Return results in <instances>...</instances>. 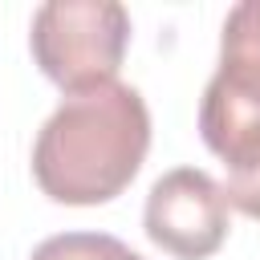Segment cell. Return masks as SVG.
<instances>
[{
	"mask_svg": "<svg viewBox=\"0 0 260 260\" xmlns=\"http://www.w3.org/2000/svg\"><path fill=\"white\" fill-rule=\"evenodd\" d=\"M28 49L65 93L110 85L130 49V12L118 0H49L32 12Z\"/></svg>",
	"mask_w": 260,
	"mask_h": 260,
	"instance_id": "cell-2",
	"label": "cell"
},
{
	"mask_svg": "<svg viewBox=\"0 0 260 260\" xmlns=\"http://www.w3.org/2000/svg\"><path fill=\"white\" fill-rule=\"evenodd\" d=\"M28 260H142V256L106 232H61L41 240Z\"/></svg>",
	"mask_w": 260,
	"mask_h": 260,
	"instance_id": "cell-5",
	"label": "cell"
},
{
	"mask_svg": "<svg viewBox=\"0 0 260 260\" xmlns=\"http://www.w3.org/2000/svg\"><path fill=\"white\" fill-rule=\"evenodd\" d=\"M219 57L248 61L260 69V0H244L228 12L223 37H219Z\"/></svg>",
	"mask_w": 260,
	"mask_h": 260,
	"instance_id": "cell-6",
	"label": "cell"
},
{
	"mask_svg": "<svg viewBox=\"0 0 260 260\" xmlns=\"http://www.w3.org/2000/svg\"><path fill=\"white\" fill-rule=\"evenodd\" d=\"M150 150V110L134 85L110 81L65 93L32 142L37 187L65 207L118 199Z\"/></svg>",
	"mask_w": 260,
	"mask_h": 260,
	"instance_id": "cell-1",
	"label": "cell"
},
{
	"mask_svg": "<svg viewBox=\"0 0 260 260\" xmlns=\"http://www.w3.org/2000/svg\"><path fill=\"white\" fill-rule=\"evenodd\" d=\"M142 228L154 248L175 260H207L228 240V195L199 167H175L154 179Z\"/></svg>",
	"mask_w": 260,
	"mask_h": 260,
	"instance_id": "cell-4",
	"label": "cell"
},
{
	"mask_svg": "<svg viewBox=\"0 0 260 260\" xmlns=\"http://www.w3.org/2000/svg\"><path fill=\"white\" fill-rule=\"evenodd\" d=\"M203 146L223 162L228 207L260 219V69L219 57L199 102Z\"/></svg>",
	"mask_w": 260,
	"mask_h": 260,
	"instance_id": "cell-3",
	"label": "cell"
}]
</instances>
